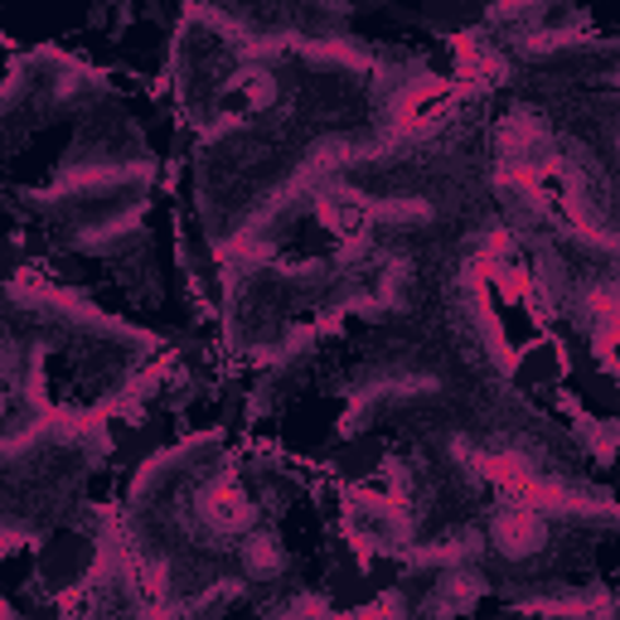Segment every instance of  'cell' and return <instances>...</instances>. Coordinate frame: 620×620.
I'll return each instance as SVG.
<instances>
[{
    "instance_id": "cell-1",
    "label": "cell",
    "mask_w": 620,
    "mask_h": 620,
    "mask_svg": "<svg viewBox=\"0 0 620 620\" xmlns=\"http://www.w3.org/2000/svg\"><path fill=\"white\" fill-rule=\"evenodd\" d=\"M199 518H204L213 534H243V528L253 524V504H247V494L233 484V476H219L199 494Z\"/></svg>"
},
{
    "instance_id": "cell-3",
    "label": "cell",
    "mask_w": 620,
    "mask_h": 620,
    "mask_svg": "<svg viewBox=\"0 0 620 620\" xmlns=\"http://www.w3.org/2000/svg\"><path fill=\"white\" fill-rule=\"evenodd\" d=\"M243 562L253 572H262V577H272V572H281V562L286 558H281V543L272 534H257V538H247L243 543Z\"/></svg>"
},
{
    "instance_id": "cell-2",
    "label": "cell",
    "mask_w": 620,
    "mask_h": 620,
    "mask_svg": "<svg viewBox=\"0 0 620 620\" xmlns=\"http://www.w3.org/2000/svg\"><path fill=\"white\" fill-rule=\"evenodd\" d=\"M548 538L543 518L538 510H528V504H514V510H504L494 518V543H500L504 558H528V552H538Z\"/></svg>"
}]
</instances>
